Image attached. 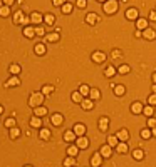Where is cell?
<instances>
[{
  "mask_svg": "<svg viewBox=\"0 0 156 167\" xmlns=\"http://www.w3.org/2000/svg\"><path fill=\"white\" fill-rule=\"evenodd\" d=\"M107 129H109V120H107L106 117L99 119V130H101V132H106Z\"/></svg>",
  "mask_w": 156,
  "mask_h": 167,
  "instance_id": "obj_8",
  "label": "cell"
},
{
  "mask_svg": "<svg viewBox=\"0 0 156 167\" xmlns=\"http://www.w3.org/2000/svg\"><path fill=\"white\" fill-rule=\"evenodd\" d=\"M35 34H37V35H44V34H45L44 27H35Z\"/></svg>",
  "mask_w": 156,
  "mask_h": 167,
  "instance_id": "obj_49",
  "label": "cell"
},
{
  "mask_svg": "<svg viewBox=\"0 0 156 167\" xmlns=\"http://www.w3.org/2000/svg\"><path fill=\"white\" fill-rule=\"evenodd\" d=\"M76 146H77L79 149H87V146H89V140L84 135H79L77 137V140H76Z\"/></svg>",
  "mask_w": 156,
  "mask_h": 167,
  "instance_id": "obj_3",
  "label": "cell"
},
{
  "mask_svg": "<svg viewBox=\"0 0 156 167\" xmlns=\"http://www.w3.org/2000/svg\"><path fill=\"white\" fill-rule=\"evenodd\" d=\"M14 2H15V0H3V5H9V7H10Z\"/></svg>",
  "mask_w": 156,
  "mask_h": 167,
  "instance_id": "obj_53",
  "label": "cell"
},
{
  "mask_svg": "<svg viewBox=\"0 0 156 167\" xmlns=\"http://www.w3.org/2000/svg\"><path fill=\"white\" fill-rule=\"evenodd\" d=\"M35 54H39V55H42V54H45V47H44L42 44H39V45H35Z\"/></svg>",
  "mask_w": 156,
  "mask_h": 167,
  "instance_id": "obj_41",
  "label": "cell"
},
{
  "mask_svg": "<svg viewBox=\"0 0 156 167\" xmlns=\"http://www.w3.org/2000/svg\"><path fill=\"white\" fill-rule=\"evenodd\" d=\"M81 105H82V109H84V110H91V109L94 107V104H92V100H82V102H81Z\"/></svg>",
  "mask_w": 156,
  "mask_h": 167,
  "instance_id": "obj_22",
  "label": "cell"
},
{
  "mask_svg": "<svg viewBox=\"0 0 156 167\" xmlns=\"http://www.w3.org/2000/svg\"><path fill=\"white\" fill-rule=\"evenodd\" d=\"M136 27H138V30H144V29H148V22L144 19H138L136 20Z\"/></svg>",
  "mask_w": 156,
  "mask_h": 167,
  "instance_id": "obj_18",
  "label": "cell"
},
{
  "mask_svg": "<svg viewBox=\"0 0 156 167\" xmlns=\"http://www.w3.org/2000/svg\"><path fill=\"white\" fill-rule=\"evenodd\" d=\"M42 100H44V94L42 92H34L32 95H30V99H29V105L30 107H39L40 104H42Z\"/></svg>",
  "mask_w": 156,
  "mask_h": 167,
  "instance_id": "obj_1",
  "label": "cell"
},
{
  "mask_svg": "<svg viewBox=\"0 0 156 167\" xmlns=\"http://www.w3.org/2000/svg\"><path fill=\"white\" fill-rule=\"evenodd\" d=\"M126 19L128 20H136L138 19V10L136 9H128L126 10Z\"/></svg>",
  "mask_w": 156,
  "mask_h": 167,
  "instance_id": "obj_12",
  "label": "cell"
},
{
  "mask_svg": "<svg viewBox=\"0 0 156 167\" xmlns=\"http://www.w3.org/2000/svg\"><path fill=\"white\" fill-rule=\"evenodd\" d=\"M153 94H156V84H153Z\"/></svg>",
  "mask_w": 156,
  "mask_h": 167,
  "instance_id": "obj_54",
  "label": "cell"
},
{
  "mask_svg": "<svg viewBox=\"0 0 156 167\" xmlns=\"http://www.w3.org/2000/svg\"><path fill=\"white\" fill-rule=\"evenodd\" d=\"M153 134H155V137H156V127H153Z\"/></svg>",
  "mask_w": 156,
  "mask_h": 167,
  "instance_id": "obj_55",
  "label": "cell"
},
{
  "mask_svg": "<svg viewBox=\"0 0 156 167\" xmlns=\"http://www.w3.org/2000/svg\"><path fill=\"white\" fill-rule=\"evenodd\" d=\"M151 134H153V132H149L148 129L141 130V137H143V139H149V137H151Z\"/></svg>",
  "mask_w": 156,
  "mask_h": 167,
  "instance_id": "obj_46",
  "label": "cell"
},
{
  "mask_svg": "<svg viewBox=\"0 0 156 167\" xmlns=\"http://www.w3.org/2000/svg\"><path fill=\"white\" fill-rule=\"evenodd\" d=\"M44 22H45V23H47V25H52V23H54V22H56V17H54V15H52V13H47V15H45V17H44Z\"/></svg>",
  "mask_w": 156,
  "mask_h": 167,
  "instance_id": "obj_26",
  "label": "cell"
},
{
  "mask_svg": "<svg viewBox=\"0 0 156 167\" xmlns=\"http://www.w3.org/2000/svg\"><path fill=\"white\" fill-rule=\"evenodd\" d=\"M116 135H117V139H119V140H123V142H126L128 139H129V132H128L126 129H121V130L117 132Z\"/></svg>",
  "mask_w": 156,
  "mask_h": 167,
  "instance_id": "obj_11",
  "label": "cell"
},
{
  "mask_svg": "<svg viewBox=\"0 0 156 167\" xmlns=\"http://www.w3.org/2000/svg\"><path fill=\"white\" fill-rule=\"evenodd\" d=\"M86 22L91 23V25H94V23L98 22V15H96V13H87V15H86Z\"/></svg>",
  "mask_w": 156,
  "mask_h": 167,
  "instance_id": "obj_20",
  "label": "cell"
},
{
  "mask_svg": "<svg viewBox=\"0 0 156 167\" xmlns=\"http://www.w3.org/2000/svg\"><path fill=\"white\" fill-rule=\"evenodd\" d=\"M62 122H64V117L60 115V114H56V115H52V124L54 125H62Z\"/></svg>",
  "mask_w": 156,
  "mask_h": 167,
  "instance_id": "obj_14",
  "label": "cell"
},
{
  "mask_svg": "<svg viewBox=\"0 0 156 167\" xmlns=\"http://www.w3.org/2000/svg\"><path fill=\"white\" fill-rule=\"evenodd\" d=\"M143 37L146 40H155L156 39V32L153 29H144V32H143Z\"/></svg>",
  "mask_w": 156,
  "mask_h": 167,
  "instance_id": "obj_5",
  "label": "cell"
},
{
  "mask_svg": "<svg viewBox=\"0 0 156 167\" xmlns=\"http://www.w3.org/2000/svg\"><path fill=\"white\" fill-rule=\"evenodd\" d=\"M116 149H117V152H119V154H126V152H128V144L121 140V142L116 146Z\"/></svg>",
  "mask_w": 156,
  "mask_h": 167,
  "instance_id": "obj_15",
  "label": "cell"
},
{
  "mask_svg": "<svg viewBox=\"0 0 156 167\" xmlns=\"http://www.w3.org/2000/svg\"><path fill=\"white\" fill-rule=\"evenodd\" d=\"M52 92H54V87H52V85H44V87H42V94H44V95H50Z\"/></svg>",
  "mask_w": 156,
  "mask_h": 167,
  "instance_id": "obj_31",
  "label": "cell"
},
{
  "mask_svg": "<svg viewBox=\"0 0 156 167\" xmlns=\"http://www.w3.org/2000/svg\"><path fill=\"white\" fill-rule=\"evenodd\" d=\"M20 80L17 79V77H12V79H9L7 82H5V87H15V85H19Z\"/></svg>",
  "mask_w": 156,
  "mask_h": 167,
  "instance_id": "obj_21",
  "label": "cell"
},
{
  "mask_svg": "<svg viewBox=\"0 0 156 167\" xmlns=\"http://www.w3.org/2000/svg\"><path fill=\"white\" fill-rule=\"evenodd\" d=\"M34 112H35V115H39V117H42V115H45V114H47V109L45 107H35L34 109Z\"/></svg>",
  "mask_w": 156,
  "mask_h": 167,
  "instance_id": "obj_24",
  "label": "cell"
},
{
  "mask_svg": "<svg viewBox=\"0 0 156 167\" xmlns=\"http://www.w3.org/2000/svg\"><path fill=\"white\" fill-rule=\"evenodd\" d=\"M82 97H84V95H82L81 92H74V94L71 95V99H72V102H82Z\"/></svg>",
  "mask_w": 156,
  "mask_h": 167,
  "instance_id": "obj_25",
  "label": "cell"
},
{
  "mask_svg": "<svg viewBox=\"0 0 156 167\" xmlns=\"http://www.w3.org/2000/svg\"><path fill=\"white\" fill-rule=\"evenodd\" d=\"M34 34H35V27H25L24 29V35L25 37H34Z\"/></svg>",
  "mask_w": 156,
  "mask_h": 167,
  "instance_id": "obj_23",
  "label": "cell"
},
{
  "mask_svg": "<svg viewBox=\"0 0 156 167\" xmlns=\"http://www.w3.org/2000/svg\"><path fill=\"white\" fill-rule=\"evenodd\" d=\"M77 152H79L77 146H72V147L67 149V154H69V156H72V157H76V156H77Z\"/></svg>",
  "mask_w": 156,
  "mask_h": 167,
  "instance_id": "obj_29",
  "label": "cell"
},
{
  "mask_svg": "<svg viewBox=\"0 0 156 167\" xmlns=\"http://www.w3.org/2000/svg\"><path fill=\"white\" fill-rule=\"evenodd\" d=\"M149 19L153 20V22H155V20H156V12H155V10H153V12L149 13Z\"/></svg>",
  "mask_w": 156,
  "mask_h": 167,
  "instance_id": "obj_52",
  "label": "cell"
},
{
  "mask_svg": "<svg viewBox=\"0 0 156 167\" xmlns=\"http://www.w3.org/2000/svg\"><path fill=\"white\" fill-rule=\"evenodd\" d=\"M47 40H49V42H57V40H59V32L47 34Z\"/></svg>",
  "mask_w": 156,
  "mask_h": 167,
  "instance_id": "obj_34",
  "label": "cell"
},
{
  "mask_svg": "<svg viewBox=\"0 0 156 167\" xmlns=\"http://www.w3.org/2000/svg\"><path fill=\"white\" fill-rule=\"evenodd\" d=\"M104 74H106V77H113V75L116 74V69L111 65V67H107V69H106V72H104Z\"/></svg>",
  "mask_w": 156,
  "mask_h": 167,
  "instance_id": "obj_40",
  "label": "cell"
},
{
  "mask_svg": "<svg viewBox=\"0 0 156 167\" xmlns=\"http://www.w3.org/2000/svg\"><path fill=\"white\" fill-rule=\"evenodd\" d=\"M86 5H87V2H86V0H77V7H79V9H84Z\"/></svg>",
  "mask_w": 156,
  "mask_h": 167,
  "instance_id": "obj_50",
  "label": "cell"
},
{
  "mask_svg": "<svg viewBox=\"0 0 156 167\" xmlns=\"http://www.w3.org/2000/svg\"><path fill=\"white\" fill-rule=\"evenodd\" d=\"M64 2L66 0H52V5L54 7H60V5H64Z\"/></svg>",
  "mask_w": 156,
  "mask_h": 167,
  "instance_id": "obj_48",
  "label": "cell"
},
{
  "mask_svg": "<svg viewBox=\"0 0 156 167\" xmlns=\"http://www.w3.org/2000/svg\"><path fill=\"white\" fill-rule=\"evenodd\" d=\"M14 22H15V23H24V25H25V23H27V19L24 17V13L19 10V12H15V15H14Z\"/></svg>",
  "mask_w": 156,
  "mask_h": 167,
  "instance_id": "obj_4",
  "label": "cell"
},
{
  "mask_svg": "<svg viewBox=\"0 0 156 167\" xmlns=\"http://www.w3.org/2000/svg\"><path fill=\"white\" fill-rule=\"evenodd\" d=\"M10 72H12L14 75L20 74V65H17V64H12V65H10Z\"/></svg>",
  "mask_w": 156,
  "mask_h": 167,
  "instance_id": "obj_36",
  "label": "cell"
},
{
  "mask_svg": "<svg viewBox=\"0 0 156 167\" xmlns=\"http://www.w3.org/2000/svg\"><path fill=\"white\" fill-rule=\"evenodd\" d=\"M143 104H141V102H134V104H133V105H131V110H133V114H141V112H143Z\"/></svg>",
  "mask_w": 156,
  "mask_h": 167,
  "instance_id": "obj_13",
  "label": "cell"
},
{
  "mask_svg": "<svg viewBox=\"0 0 156 167\" xmlns=\"http://www.w3.org/2000/svg\"><path fill=\"white\" fill-rule=\"evenodd\" d=\"M153 112H155V105H149V107H144L143 109V114L148 115V117H151L153 115Z\"/></svg>",
  "mask_w": 156,
  "mask_h": 167,
  "instance_id": "obj_28",
  "label": "cell"
},
{
  "mask_svg": "<svg viewBox=\"0 0 156 167\" xmlns=\"http://www.w3.org/2000/svg\"><path fill=\"white\" fill-rule=\"evenodd\" d=\"M117 72H119V74H123V75H126L128 72H129V67H128V65H121V67L117 69Z\"/></svg>",
  "mask_w": 156,
  "mask_h": 167,
  "instance_id": "obj_45",
  "label": "cell"
},
{
  "mask_svg": "<svg viewBox=\"0 0 156 167\" xmlns=\"http://www.w3.org/2000/svg\"><path fill=\"white\" fill-rule=\"evenodd\" d=\"M79 92H81V94H82V95L86 97L87 94H91V89H89L87 85H81V89H79Z\"/></svg>",
  "mask_w": 156,
  "mask_h": 167,
  "instance_id": "obj_38",
  "label": "cell"
},
{
  "mask_svg": "<svg viewBox=\"0 0 156 167\" xmlns=\"http://www.w3.org/2000/svg\"><path fill=\"white\" fill-rule=\"evenodd\" d=\"M20 135V130L17 127H12V130H10V137L12 139H17Z\"/></svg>",
  "mask_w": 156,
  "mask_h": 167,
  "instance_id": "obj_39",
  "label": "cell"
},
{
  "mask_svg": "<svg viewBox=\"0 0 156 167\" xmlns=\"http://www.w3.org/2000/svg\"><path fill=\"white\" fill-rule=\"evenodd\" d=\"M9 13H10V9H9V5H3V7L0 9V15H2V17H7Z\"/></svg>",
  "mask_w": 156,
  "mask_h": 167,
  "instance_id": "obj_37",
  "label": "cell"
},
{
  "mask_svg": "<svg viewBox=\"0 0 156 167\" xmlns=\"http://www.w3.org/2000/svg\"><path fill=\"white\" fill-rule=\"evenodd\" d=\"M42 125V120L39 119V115L37 117H34L32 120H30V127H40Z\"/></svg>",
  "mask_w": 156,
  "mask_h": 167,
  "instance_id": "obj_27",
  "label": "cell"
},
{
  "mask_svg": "<svg viewBox=\"0 0 156 167\" xmlns=\"http://www.w3.org/2000/svg\"><path fill=\"white\" fill-rule=\"evenodd\" d=\"M133 157L136 159V160H141V159L144 157V152H143V150H139V149H136V150L133 152Z\"/></svg>",
  "mask_w": 156,
  "mask_h": 167,
  "instance_id": "obj_30",
  "label": "cell"
},
{
  "mask_svg": "<svg viewBox=\"0 0 156 167\" xmlns=\"http://www.w3.org/2000/svg\"><path fill=\"white\" fill-rule=\"evenodd\" d=\"M113 89H114L116 95H124V87L123 85H113Z\"/></svg>",
  "mask_w": 156,
  "mask_h": 167,
  "instance_id": "obj_32",
  "label": "cell"
},
{
  "mask_svg": "<svg viewBox=\"0 0 156 167\" xmlns=\"http://www.w3.org/2000/svg\"><path fill=\"white\" fill-rule=\"evenodd\" d=\"M107 144H109L111 147H116L117 144H119V139H117V135H109V137H107Z\"/></svg>",
  "mask_w": 156,
  "mask_h": 167,
  "instance_id": "obj_19",
  "label": "cell"
},
{
  "mask_svg": "<svg viewBox=\"0 0 156 167\" xmlns=\"http://www.w3.org/2000/svg\"><path fill=\"white\" fill-rule=\"evenodd\" d=\"M101 162H102V156H101V152H96L92 156V159H91V164L94 167H98V166H101Z\"/></svg>",
  "mask_w": 156,
  "mask_h": 167,
  "instance_id": "obj_6",
  "label": "cell"
},
{
  "mask_svg": "<svg viewBox=\"0 0 156 167\" xmlns=\"http://www.w3.org/2000/svg\"><path fill=\"white\" fill-rule=\"evenodd\" d=\"M148 102H149V105H156V94H153V95H149V99H148Z\"/></svg>",
  "mask_w": 156,
  "mask_h": 167,
  "instance_id": "obj_47",
  "label": "cell"
},
{
  "mask_svg": "<svg viewBox=\"0 0 156 167\" xmlns=\"http://www.w3.org/2000/svg\"><path fill=\"white\" fill-rule=\"evenodd\" d=\"M76 135H77V134H76L74 130H67V132L64 134V139H66L67 142H74V139H76Z\"/></svg>",
  "mask_w": 156,
  "mask_h": 167,
  "instance_id": "obj_17",
  "label": "cell"
},
{
  "mask_svg": "<svg viewBox=\"0 0 156 167\" xmlns=\"http://www.w3.org/2000/svg\"><path fill=\"white\" fill-rule=\"evenodd\" d=\"M92 60L98 62V64H101V62L106 60V54H102V52H94V54H92Z\"/></svg>",
  "mask_w": 156,
  "mask_h": 167,
  "instance_id": "obj_7",
  "label": "cell"
},
{
  "mask_svg": "<svg viewBox=\"0 0 156 167\" xmlns=\"http://www.w3.org/2000/svg\"><path fill=\"white\" fill-rule=\"evenodd\" d=\"M72 130H74V132H76L77 135H82V134H86V127H84L82 124H76V125H74V129H72Z\"/></svg>",
  "mask_w": 156,
  "mask_h": 167,
  "instance_id": "obj_16",
  "label": "cell"
},
{
  "mask_svg": "<svg viewBox=\"0 0 156 167\" xmlns=\"http://www.w3.org/2000/svg\"><path fill=\"white\" fill-rule=\"evenodd\" d=\"M89 95H91V99H92V100H96V99H99V97H101V92H99L98 89H92Z\"/></svg>",
  "mask_w": 156,
  "mask_h": 167,
  "instance_id": "obj_35",
  "label": "cell"
},
{
  "mask_svg": "<svg viewBox=\"0 0 156 167\" xmlns=\"http://www.w3.org/2000/svg\"><path fill=\"white\" fill-rule=\"evenodd\" d=\"M40 139H44V140H49L50 139V132L47 129H42V130H40Z\"/></svg>",
  "mask_w": 156,
  "mask_h": 167,
  "instance_id": "obj_33",
  "label": "cell"
},
{
  "mask_svg": "<svg viewBox=\"0 0 156 167\" xmlns=\"http://www.w3.org/2000/svg\"><path fill=\"white\" fill-rule=\"evenodd\" d=\"M153 80H155V84H156V74H155V75H153Z\"/></svg>",
  "mask_w": 156,
  "mask_h": 167,
  "instance_id": "obj_56",
  "label": "cell"
},
{
  "mask_svg": "<svg viewBox=\"0 0 156 167\" xmlns=\"http://www.w3.org/2000/svg\"><path fill=\"white\" fill-rule=\"evenodd\" d=\"M99 152H101V156H102V157H111V154H113V149H111V146H102Z\"/></svg>",
  "mask_w": 156,
  "mask_h": 167,
  "instance_id": "obj_9",
  "label": "cell"
},
{
  "mask_svg": "<svg viewBox=\"0 0 156 167\" xmlns=\"http://www.w3.org/2000/svg\"><path fill=\"white\" fill-rule=\"evenodd\" d=\"M74 164H76V160H74V157H72V156H69V159H66V160H64V166H74Z\"/></svg>",
  "mask_w": 156,
  "mask_h": 167,
  "instance_id": "obj_43",
  "label": "cell"
},
{
  "mask_svg": "<svg viewBox=\"0 0 156 167\" xmlns=\"http://www.w3.org/2000/svg\"><path fill=\"white\" fill-rule=\"evenodd\" d=\"M42 20H44V17H42L40 13H37V12H34V13L30 15V22H32V23H35V25H39Z\"/></svg>",
  "mask_w": 156,
  "mask_h": 167,
  "instance_id": "obj_10",
  "label": "cell"
},
{
  "mask_svg": "<svg viewBox=\"0 0 156 167\" xmlns=\"http://www.w3.org/2000/svg\"><path fill=\"white\" fill-rule=\"evenodd\" d=\"M5 127L7 129L15 127V119H7V120H5Z\"/></svg>",
  "mask_w": 156,
  "mask_h": 167,
  "instance_id": "obj_42",
  "label": "cell"
},
{
  "mask_svg": "<svg viewBox=\"0 0 156 167\" xmlns=\"http://www.w3.org/2000/svg\"><path fill=\"white\" fill-rule=\"evenodd\" d=\"M148 127H151V129L156 127V120L155 119H149V120H148Z\"/></svg>",
  "mask_w": 156,
  "mask_h": 167,
  "instance_id": "obj_51",
  "label": "cell"
},
{
  "mask_svg": "<svg viewBox=\"0 0 156 167\" xmlns=\"http://www.w3.org/2000/svg\"><path fill=\"white\" fill-rule=\"evenodd\" d=\"M71 10H72V5H71V3H64V5H62V12H64V13H71Z\"/></svg>",
  "mask_w": 156,
  "mask_h": 167,
  "instance_id": "obj_44",
  "label": "cell"
},
{
  "mask_svg": "<svg viewBox=\"0 0 156 167\" xmlns=\"http://www.w3.org/2000/svg\"><path fill=\"white\" fill-rule=\"evenodd\" d=\"M98 2H106V0H98Z\"/></svg>",
  "mask_w": 156,
  "mask_h": 167,
  "instance_id": "obj_57",
  "label": "cell"
},
{
  "mask_svg": "<svg viewBox=\"0 0 156 167\" xmlns=\"http://www.w3.org/2000/svg\"><path fill=\"white\" fill-rule=\"evenodd\" d=\"M116 10H117V0H106L104 2V12L106 13L113 15Z\"/></svg>",
  "mask_w": 156,
  "mask_h": 167,
  "instance_id": "obj_2",
  "label": "cell"
}]
</instances>
